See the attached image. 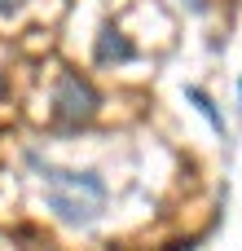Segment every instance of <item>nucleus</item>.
<instances>
[{
  "instance_id": "obj_7",
  "label": "nucleus",
  "mask_w": 242,
  "mask_h": 251,
  "mask_svg": "<svg viewBox=\"0 0 242 251\" xmlns=\"http://www.w3.org/2000/svg\"><path fill=\"white\" fill-rule=\"evenodd\" d=\"M0 97H4V75H0Z\"/></svg>"
},
{
  "instance_id": "obj_6",
  "label": "nucleus",
  "mask_w": 242,
  "mask_h": 251,
  "mask_svg": "<svg viewBox=\"0 0 242 251\" xmlns=\"http://www.w3.org/2000/svg\"><path fill=\"white\" fill-rule=\"evenodd\" d=\"M190 9H194V13H203V9H207V0H190Z\"/></svg>"
},
{
  "instance_id": "obj_4",
  "label": "nucleus",
  "mask_w": 242,
  "mask_h": 251,
  "mask_svg": "<svg viewBox=\"0 0 242 251\" xmlns=\"http://www.w3.org/2000/svg\"><path fill=\"white\" fill-rule=\"evenodd\" d=\"M185 97H190V101H194V106H198V110H203V115H207V124H212V128H216V132H225V119H220V110H216V106H212V97H207V93H203V88H185Z\"/></svg>"
},
{
  "instance_id": "obj_3",
  "label": "nucleus",
  "mask_w": 242,
  "mask_h": 251,
  "mask_svg": "<svg viewBox=\"0 0 242 251\" xmlns=\"http://www.w3.org/2000/svg\"><path fill=\"white\" fill-rule=\"evenodd\" d=\"M93 57H97L101 66H110V62H128V57H132V44L123 40V31H119V26H101Z\"/></svg>"
},
{
  "instance_id": "obj_2",
  "label": "nucleus",
  "mask_w": 242,
  "mask_h": 251,
  "mask_svg": "<svg viewBox=\"0 0 242 251\" xmlns=\"http://www.w3.org/2000/svg\"><path fill=\"white\" fill-rule=\"evenodd\" d=\"M97 106H101V97H97V88H93L88 79H79L75 71H62V75H57V88H53V119H57L62 132L84 128V124L97 115Z\"/></svg>"
},
{
  "instance_id": "obj_1",
  "label": "nucleus",
  "mask_w": 242,
  "mask_h": 251,
  "mask_svg": "<svg viewBox=\"0 0 242 251\" xmlns=\"http://www.w3.org/2000/svg\"><path fill=\"white\" fill-rule=\"evenodd\" d=\"M26 163L40 172L44 190H48V207L66 221V225H93L106 207V185L97 172H66L44 163L40 154H26Z\"/></svg>"
},
{
  "instance_id": "obj_8",
  "label": "nucleus",
  "mask_w": 242,
  "mask_h": 251,
  "mask_svg": "<svg viewBox=\"0 0 242 251\" xmlns=\"http://www.w3.org/2000/svg\"><path fill=\"white\" fill-rule=\"evenodd\" d=\"M238 93H242V88H238Z\"/></svg>"
},
{
  "instance_id": "obj_5",
  "label": "nucleus",
  "mask_w": 242,
  "mask_h": 251,
  "mask_svg": "<svg viewBox=\"0 0 242 251\" xmlns=\"http://www.w3.org/2000/svg\"><path fill=\"white\" fill-rule=\"evenodd\" d=\"M22 0H0V13H9V9H18Z\"/></svg>"
}]
</instances>
